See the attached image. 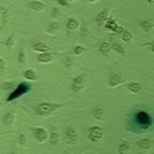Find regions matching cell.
Returning <instances> with one entry per match:
<instances>
[{
  "label": "cell",
  "mask_w": 154,
  "mask_h": 154,
  "mask_svg": "<svg viewBox=\"0 0 154 154\" xmlns=\"http://www.w3.org/2000/svg\"><path fill=\"white\" fill-rule=\"evenodd\" d=\"M86 79H87L86 74L78 75V76H75V78L72 79V85H71V88H72L74 93H79V91L83 90L85 86H86Z\"/></svg>",
  "instance_id": "8992f818"
},
{
  "label": "cell",
  "mask_w": 154,
  "mask_h": 154,
  "mask_svg": "<svg viewBox=\"0 0 154 154\" xmlns=\"http://www.w3.org/2000/svg\"><path fill=\"white\" fill-rule=\"evenodd\" d=\"M110 50H111V47H110V43H109V42H102V43H100V46H99V52H100L102 55L107 56L109 52H110Z\"/></svg>",
  "instance_id": "7402d4cb"
},
{
  "label": "cell",
  "mask_w": 154,
  "mask_h": 154,
  "mask_svg": "<svg viewBox=\"0 0 154 154\" xmlns=\"http://www.w3.org/2000/svg\"><path fill=\"white\" fill-rule=\"evenodd\" d=\"M32 88V86L29 82H20L15 86L14 90H11L10 95L7 97V102H14V100L22 98L23 95H26L27 93H29Z\"/></svg>",
  "instance_id": "7a4b0ae2"
},
{
  "label": "cell",
  "mask_w": 154,
  "mask_h": 154,
  "mask_svg": "<svg viewBox=\"0 0 154 154\" xmlns=\"http://www.w3.org/2000/svg\"><path fill=\"white\" fill-rule=\"evenodd\" d=\"M32 50L36 52H44V51H50V47L47 46L46 43H42V42H36L32 44Z\"/></svg>",
  "instance_id": "ac0fdd59"
},
{
  "label": "cell",
  "mask_w": 154,
  "mask_h": 154,
  "mask_svg": "<svg viewBox=\"0 0 154 154\" xmlns=\"http://www.w3.org/2000/svg\"><path fill=\"white\" fill-rule=\"evenodd\" d=\"M5 46H7V48H12V47L15 46V34H11L10 38L7 39V42H5Z\"/></svg>",
  "instance_id": "4dcf8cb0"
},
{
  "label": "cell",
  "mask_w": 154,
  "mask_h": 154,
  "mask_svg": "<svg viewBox=\"0 0 154 154\" xmlns=\"http://www.w3.org/2000/svg\"><path fill=\"white\" fill-rule=\"evenodd\" d=\"M26 142H27V138H26V135L23 134V133H20L19 138H17V143H19V146L24 147L26 146Z\"/></svg>",
  "instance_id": "d6a6232c"
},
{
  "label": "cell",
  "mask_w": 154,
  "mask_h": 154,
  "mask_svg": "<svg viewBox=\"0 0 154 154\" xmlns=\"http://www.w3.org/2000/svg\"><path fill=\"white\" fill-rule=\"evenodd\" d=\"M105 27L107 29H110V31H112L115 27H117V20H115V17H107V20H106L105 23Z\"/></svg>",
  "instance_id": "4316f807"
},
{
  "label": "cell",
  "mask_w": 154,
  "mask_h": 154,
  "mask_svg": "<svg viewBox=\"0 0 154 154\" xmlns=\"http://www.w3.org/2000/svg\"><path fill=\"white\" fill-rule=\"evenodd\" d=\"M31 131H32V137L39 143H44V142L48 141V131L44 127H32Z\"/></svg>",
  "instance_id": "277c9868"
},
{
  "label": "cell",
  "mask_w": 154,
  "mask_h": 154,
  "mask_svg": "<svg viewBox=\"0 0 154 154\" xmlns=\"http://www.w3.org/2000/svg\"><path fill=\"white\" fill-rule=\"evenodd\" d=\"M67 2H69V3H70V2H76V0H67Z\"/></svg>",
  "instance_id": "60d3db41"
},
{
  "label": "cell",
  "mask_w": 154,
  "mask_h": 154,
  "mask_svg": "<svg viewBox=\"0 0 154 154\" xmlns=\"http://www.w3.org/2000/svg\"><path fill=\"white\" fill-rule=\"evenodd\" d=\"M52 60V54H51V50L50 51H44V52H40L38 55V62L42 64H47Z\"/></svg>",
  "instance_id": "4fadbf2b"
},
{
  "label": "cell",
  "mask_w": 154,
  "mask_h": 154,
  "mask_svg": "<svg viewBox=\"0 0 154 154\" xmlns=\"http://www.w3.org/2000/svg\"><path fill=\"white\" fill-rule=\"evenodd\" d=\"M130 152V143L127 141H122L118 146V153L119 154H125V153H129Z\"/></svg>",
  "instance_id": "603a6c76"
},
{
  "label": "cell",
  "mask_w": 154,
  "mask_h": 154,
  "mask_svg": "<svg viewBox=\"0 0 154 154\" xmlns=\"http://www.w3.org/2000/svg\"><path fill=\"white\" fill-rule=\"evenodd\" d=\"M56 2H58V4L60 5V7H69V4H70L67 0H56Z\"/></svg>",
  "instance_id": "d590c367"
},
{
  "label": "cell",
  "mask_w": 154,
  "mask_h": 154,
  "mask_svg": "<svg viewBox=\"0 0 154 154\" xmlns=\"http://www.w3.org/2000/svg\"><path fill=\"white\" fill-rule=\"evenodd\" d=\"M26 60H27L26 51H24V48H22V50L19 51V55H17V62H19V64H24Z\"/></svg>",
  "instance_id": "f1b7e54d"
},
{
  "label": "cell",
  "mask_w": 154,
  "mask_h": 154,
  "mask_svg": "<svg viewBox=\"0 0 154 154\" xmlns=\"http://www.w3.org/2000/svg\"><path fill=\"white\" fill-rule=\"evenodd\" d=\"M110 47H111V50H114V52L119 54L121 56H126V50H125V47H123L119 42H112V43L110 44Z\"/></svg>",
  "instance_id": "2e32d148"
},
{
  "label": "cell",
  "mask_w": 154,
  "mask_h": 154,
  "mask_svg": "<svg viewBox=\"0 0 154 154\" xmlns=\"http://www.w3.org/2000/svg\"><path fill=\"white\" fill-rule=\"evenodd\" d=\"M153 2H154V0H147V3H150V4H152Z\"/></svg>",
  "instance_id": "ab89813d"
},
{
  "label": "cell",
  "mask_w": 154,
  "mask_h": 154,
  "mask_svg": "<svg viewBox=\"0 0 154 154\" xmlns=\"http://www.w3.org/2000/svg\"><path fill=\"white\" fill-rule=\"evenodd\" d=\"M17 85L16 81H8V82H3V83H0V88H3V90H14L15 86Z\"/></svg>",
  "instance_id": "d4e9b609"
},
{
  "label": "cell",
  "mask_w": 154,
  "mask_h": 154,
  "mask_svg": "<svg viewBox=\"0 0 154 154\" xmlns=\"http://www.w3.org/2000/svg\"><path fill=\"white\" fill-rule=\"evenodd\" d=\"M27 7L29 10L35 11V12H42V11L46 10V4L43 2H40V0H32L27 4Z\"/></svg>",
  "instance_id": "30bf717a"
},
{
  "label": "cell",
  "mask_w": 154,
  "mask_h": 154,
  "mask_svg": "<svg viewBox=\"0 0 154 154\" xmlns=\"http://www.w3.org/2000/svg\"><path fill=\"white\" fill-rule=\"evenodd\" d=\"M15 121V117H14V112H5L4 117H3V123L7 126H11Z\"/></svg>",
  "instance_id": "cb8c5ba5"
},
{
  "label": "cell",
  "mask_w": 154,
  "mask_h": 154,
  "mask_svg": "<svg viewBox=\"0 0 154 154\" xmlns=\"http://www.w3.org/2000/svg\"><path fill=\"white\" fill-rule=\"evenodd\" d=\"M126 79L123 75H121V74H112L110 76V79H109V86L110 87H117V86L125 83Z\"/></svg>",
  "instance_id": "9c48e42d"
},
{
  "label": "cell",
  "mask_w": 154,
  "mask_h": 154,
  "mask_svg": "<svg viewBox=\"0 0 154 154\" xmlns=\"http://www.w3.org/2000/svg\"><path fill=\"white\" fill-rule=\"evenodd\" d=\"M123 29H125V28H123V27H121V26H118V24H117V27H115L114 29H112V32H114L115 35H121V34H122V31H123Z\"/></svg>",
  "instance_id": "836d02e7"
},
{
  "label": "cell",
  "mask_w": 154,
  "mask_h": 154,
  "mask_svg": "<svg viewBox=\"0 0 154 154\" xmlns=\"http://www.w3.org/2000/svg\"><path fill=\"white\" fill-rule=\"evenodd\" d=\"M66 27H67V31H75V29L79 28V20L76 19V17L71 16L70 19L67 20Z\"/></svg>",
  "instance_id": "e0dca14e"
},
{
  "label": "cell",
  "mask_w": 154,
  "mask_h": 154,
  "mask_svg": "<svg viewBox=\"0 0 154 154\" xmlns=\"http://www.w3.org/2000/svg\"><path fill=\"white\" fill-rule=\"evenodd\" d=\"M93 115H94V118H95L97 121H103L105 119V112H103V109L102 107H99V106H97L95 109L93 110Z\"/></svg>",
  "instance_id": "44dd1931"
},
{
  "label": "cell",
  "mask_w": 154,
  "mask_h": 154,
  "mask_svg": "<svg viewBox=\"0 0 154 154\" xmlns=\"http://www.w3.org/2000/svg\"><path fill=\"white\" fill-rule=\"evenodd\" d=\"M110 15H111V8H105V10H102L98 15H97V19H95L97 26H98V27H103L106 20H107V17L110 16Z\"/></svg>",
  "instance_id": "ba28073f"
},
{
  "label": "cell",
  "mask_w": 154,
  "mask_h": 154,
  "mask_svg": "<svg viewBox=\"0 0 154 154\" xmlns=\"http://www.w3.org/2000/svg\"><path fill=\"white\" fill-rule=\"evenodd\" d=\"M63 105L60 103H52V102H40L36 107V112L39 117H47V115L52 114L58 109H60Z\"/></svg>",
  "instance_id": "3957f363"
},
{
  "label": "cell",
  "mask_w": 154,
  "mask_h": 154,
  "mask_svg": "<svg viewBox=\"0 0 154 154\" xmlns=\"http://www.w3.org/2000/svg\"><path fill=\"white\" fill-rule=\"evenodd\" d=\"M153 145V141L150 140V138H142V140L138 141V146L141 147V149L146 150V149H150Z\"/></svg>",
  "instance_id": "ffe728a7"
},
{
  "label": "cell",
  "mask_w": 154,
  "mask_h": 154,
  "mask_svg": "<svg viewBox=\"0 0 154 154\" xmlns=\"http://www.w3.org/2000/svg\"><path fill=\"white\" fill-rule=\"evenodd\" d=\"M125 86L127 90L133 94H138V93H141V90H142V86L138 83V82H125Z\"/></svg>",
  "instance_id": "5bb4252c"
},
{
  "label": "cell",
  "mask_w": 154,
  "mask_h": 154,
  "mask_svg": "<svg viewBox=\"0 0 154 154\" xmlns=\"http://www.w3.org/2000/svg\"><path fill=\"white\" fill-rule=\"evenodd\" d=\"M63 63H64V67H66V69H71L74 64V59L71 58V56H64Z\"/></svg>",
  "instance_id": "f546056e"
},
{
  "label": "cell",
  "mask_w": 154,
  "mask_h": 154,
  "mask_svg": "<svg viewBox=\"0 0 154 154\" xmlns=\"http://www.w3.org/2000/svg\"><path fill=\"white\" fill-rule=\"evenodd\" d=\"M86 48L83 46H81V44H78V46H75V48H74V54H75L76 56H81L82 54H85Z\"/></svg>",
  "instance_id": "1f68e13d"
},
{
  "label": "cell",
  "mask_w": 154,
  "mask_h": 154,
  "mask_svg": "<svg viewBox=\"0 0 154 154\" xmlns=\"http://www.w3.org/2000/svg\"><path fill=\"white\" fill-rule=\"evenodd\" d=\"M23 76L26 78V81L28 82H36L39 81V74H36V71H35L34 69H27L24 71V74H23Z\"/></svg>",
  "instance_id": "8fae6325"
},
{
  "label": "cell",
  "mask_w": 154,
  "mask_h": 154,
  "mask_svg": "<svg viewBox=\"0 0 154 154\" xmlns=\"http://www.w3.org/2000/svg\"><path fill=\"white\" fill-rule=\"evenodd\" d=\"M138 24H140V27L142 28V31H145V32H150L153 29L152 20H140Z\"/></svg>",
  "instance_id": "d6986e66"
},
{
  "label": "cell",
  "mask_w": 154,
  "mask_h": 154,
  "mask_svg": "<svg viewBox=\"0 0 154 154\" xmlns=\"http://www.w3.org/2000/svg\"><path fill=\"white\" fill-rule=\"evenodd\" d=\"M142 47H149V48H150V51L153 52V42H150V43H147V44H143V46H142Z\"/></svg>",
  "instance_id": "74e56055"
},
{
  "label": "cell",
  "mask_w": 154,
  "mask_h": 154,
  "mask_svg": "<svg viewBox=\"0 0 154 154\" xmlns=\"http://www.w3.org/2000/svg\"><path fill=\"white\" fill-rule=\"evenodd\" d=\"M59 16H60V12H59L58 8H52V17H54V20H56Z\"/></svg>",
  "instance_id": "e575fe53"
},
{
  "label": "cell",
  "mask_w": 154,
  "mask_h": 154,
  "mask_svg": "<svg viewBox=\"0 0 154 154\" xmlns=\"http://www.w3.org/2000/svg\"><path fill=\"white\" fill-rule=\"evenodd\" d=\"M48 140H50V143H51L52 146H58L59 142H60V135H59V133L56 131L55 127H52V131L50 133Z\"/></svg>",
  "instance_id": "9a60e30c"
},
{
  "label": "cell",
  "mask_w": 154,
  "mask_h": 154,
  "mask_svg": "<svg viewBox=\"0 0 154 154\" xmlns=\"http://www.w3.org/2000/svg\"><path fill=\"white\" fill-rule=\"evenodd\" d=\"M0 110H2V103H0Z\"/></svg>",
  "instance_id": "b9f144b4"
},
{
  "label": "cell",
  "mask_w": 154,
  "mask_h": 154,
  "mask_svg": "<svg viewBox=\"0 0 154 154\" xmlns=\"http://www.w3.org/2000/svg\"><path fill=\"white\" fill-rule=\"evenodd\" d=\"M135 125L141 130H149L153 126V117L145 110H137L134 115Z\"/></svg>",
  "instance_id": "6da1fadb"
},
{
  "label": "cell",
  "mask_w": 154,
  "mask_h": 154,
  "mask_svg": "<svg viewBox=\"0 0 154 154\" xmlns=\"http://www.w3.org/2000/svg\"><path fill=\"white\" fill-rule=\"evenodd\" d=\"M4 69H5V60L0 56V71H3Z\"/></svg>",
  "instance_id": "8d00e7d4"
},
{
  "label": "cell",
  "mask_w": 154,
  "mask_h": 154,
  "mask_svg": "<svg viewBox=\"0 0 154 154\" xmlns=\"http://www.w3.org/2000/svg\"><path fill=\"white\" fill-rule=\"evenodd\" d=\"M64 137H66V141L69 145H74L76 141H78V133L74 129L72 126H67L66 130H64Z\"/></svg>",
  "instance_id": "52a82bcc"
},
{
  "label": "cell",
  "mask_w": 154,
  "mask_h": 154,
  "mask_svg": "<svg viewBox=\"0 0 154 154\" xmlns=\"http://www.w3.org/2000/svg\"><path fill=\"white\" fill-rule=\"evenodd\" d=\"M103 138V129L100 126H93L88 129V140L94 143L99 142Z\"/></svg>",
  "instance_id": "5b68a950"
},
{
  "label": "cell",
  "mask_w": 154,
  "mask_h": 154,
  "mask_svg": "<svg viewBox=\"0 0 154 154\" xmlns=\"http://www.w3.org/2000/svg\"><path fill=\"white\" fill-rule=\"evenodd\" d=\"M59 31H60V23H59L58 20H52V22L50 23V26L47 27V29H46V34L54 36V35H56Z\"/></svg>",
  "instance_id": "7c38bea8"
},
{
  "label": "cell",
  "mask_w": 154,
  "mask_h": 154,
  "mask_svg": "<svg viewBox=\"0 0 154 154\" xmlns=\"http://www.w3.org/2000/svg\"><path fill=\"white\" fill-rule=\"evenodd\" d=\"M86 2H87V3H97L98 0H86Z\"/></svg>",
  "instance_id": "f35d334b"
},
{
  "label": "cell",
  "mask_w": 154,
  "mask_h": 154,
  "mask_svg": "<svg viewBox=\"0 0 154 154\" xmlns=\"http://www.w3.org/2000/svg\"><path fill=\"white\" fill-rule=\"evenodd\" d=\"M0 16H2V26L0 27L3 28L7 23V8L5 7H0Z\"/></svg>",
  "instance_id": "83f0119b"
},
{
  "label": "cell",
  "mask_w": 154,
  "mask_h": 154,
  "mask_svg": "<svg viewBox=\"0 0 154 154\" xmlns=\"http://www.w3.org/2000/svg\"><path fill=\"white\" fill-rule=\"evenodd\" d=\"M119 36H121V39H122L123 42H127V43H130L133 40V34L129 31V29H123L122 34H121Z\"/></svg>",
  "instance_id": "484cf974"
}]
</instances>
